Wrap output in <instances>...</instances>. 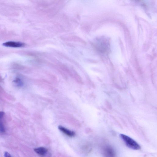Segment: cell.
Instances as JSON below:
<instances>
[{
	"label": "cell",
	"instance_id": "1",
	"mask_svg": "<svg viewBox=\"0 0 157 157\" xmlns=\"http://www.w3.org/2000/svg\"><path fill=\"white\" fill-rule=\"evenodd\" d=\"M120 137L129 148L134 150L140 149V146L137 142L130 137L123 134H121Z\"/></svg>",
	"mask_w": 157,
	"mask_h": 157
},
{
	"label": "cell",
	"instance_id": "2",
	"mask_svg": "<svg viewBox=\"0 0 157 157\" xmlns=\"http://www.w3.org/2000/svg\"><path fill=\"white\" fill-rule=\"evenodd\" d=\"M103 153L105 157H116L115 150L109 146H107L104 148Z\"/></svg>",
	"mask_w": 157,
	"mask_h": 157
},
{
	"label": "cell",
	"instance_id": "3",
	"mask_svg": "<svg viewBox=\"0 0 157 157\" xmlns=\"http://www.w3.org/2000/svg\"><path fill=\"white\" fill-rule=\"evenodd\" d=\"M3 45L6 47L13 48L21 47H23L25 45L23 43L13 41H7L3 43Z\"/></svg>",
	"mask_w": 157,
	"mask_h": 157
},
{
	"label": "cell",
	"instance_id": "4",
	"mask_svg": "<svg viewBox=\"0 0 157 157\" xmlns=\"http://www.w3.org/2000/svg\"><path fill=\"white\" fill-rule=\"evenodd\" d=\"M58 129L67 136L69 137H73L75 135V133L74 131H72L67 129L62 126H59Z\"/></svg>",
	"mask_w": 157,
	"mask_h": 157
},
{
	"label": "cell",
	"instance_id": "5",
	"mask_svg": "<svg viewBox=\"0 0 157 157\" xmlns=\"http://www.w3.org/2000/svg\"><path fill=\"white\" fill-rule=\"evenodd\" d=\"M5 113L4 112L0 111V132H4L5 131L4 121Z\"/></svg>",
	"mask_w": 157,
	"mask_h": 157
},
{
	"label": "cell",
	"instance_id": "6",
	"mask_svg": "<svg viewBox=\"0 0 157 157\" xmlns=\"http://www.w3.org/2000/svg\"><path fill=\"white\" fill-rule=\"evenodd\" d=\"M34 150V151L38 154L41 155H45L48 151L47 149L43 147L35 149Z\"/></svg>",
	"mask_w": 157,
	"mask_h": 157
},
{
	"label": "cell",
	"instance_id": "7",
	"mask_svg": "<svg viewBox=\"0 0 157 157\" xmlns=\"http://www.w3.org/2000/svg\"><path fill=\"white\" fill-rule=\"evenodd\" d=\"M13 82L16 86L19 87H21L23 85V83L22 80L18 78H16L13 81Z\"/></svg>",
	"mask_w": 157,
	"mask_h": 157
},
{
	"label": "cell",
	"instance_id": "8",
	"mask_svg": "<svg viewBox=\"0 0 157 157\" xmlns=\"http://www.w3.org/2000/svg\"><path fill=\"white\" fill-rule=\"evenodd\" d=\"M4 156L5 157H12L11 155L7 152H5Z\"/></svg>",
	"mask_w": 157,
	"mask_h": 157
}]
</instances>
